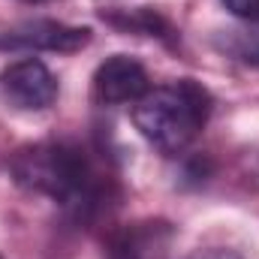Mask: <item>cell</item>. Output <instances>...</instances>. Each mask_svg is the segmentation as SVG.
<instances>
[{
    "label": "cell",
    "instance_id": "6da1fadb",
    "mask_svg": "<svg viewBox=\"0 0 259 259\" xmlns=\"http://www.w3.org/2000/svg\"><path fill=\"white\" fill-rule=\"evenodd\" d=\"M9 172L18 187L49 196L81 223L103 214L115 196V175L106 166V154L78 139L24 145L12 154Z\"/></svg>",
    "mask_w": 259,
    "mask_h": 259
},
{
    "label": "cell",
    "instance_id": "7a4b0ae2",
    "mask_svg": "<svg viewBox=\"0 0 259 259\" xmlns=\"http://www.w3.org/2000/svg\"><path fill=\"white\" fill-rule=\"evenodd\" d=\"M211 109L214 100L199 81L178 78L160 88H148V94L133 103V124L148 145L166 157H175L187 151L205 130Z\"/></svg>",
    "mask_w": 259,
    "mask_h": 259
},
{
    "label": "cell",
    "instance_id": "3957f363",
    "mask_svg": "<svg viewBox=\"0 0 259 259\" xmlns=\"http://www.w3.org/2000/svg\"><path fill=\"white\" fill-rule=\"evenodd\" d=\"M0 94L21 112H42L58 100V78L42 61L24 58L0 72Z\"/></svg>",
    "mask_w": 259,
    "mask_h": 259
},
{
    "label": "cell",
    "instance_id": "277c9868",
    "mask_svg": "<svg viewBox=\"0 0 259 259\" xmlns=\"http://www.w3.org/2000/svg\"><path fill=\"white\" fill-rule=\"evenodd\" d=\"M91 42L88 27H75L52 18L21 21L0 33V49H30V52H78Z\"/></svg>",
    "mask_w": 259,
    "mask_h": 259
},
{
    "label": "cell",
    "instance_id": "5b68a950",
    "mask_svg": "<svg viewBox=\"0 0 259 259\" xmlns=\"http://www.w3.org/2000/svg\"><path fill=\"white\" fill-rule=\"evenodd\" d=\"M91 91L100 106L136 103L148 94V69L130 55H112L97 66Z\"/></svg>",
    "mask_w": 259,
    "mask_h": 259
},
{
    "label": "cell",
    "instance_id": "8992f818",
    "mask_svg": "<svg viewBox=\"0 0 259 259\" xmlns=\"http://www.w3.org/2000/svg\"><path fill=\"white\" fill-rule=\"evenodd\" d=\"M175 229L166 220H139L118 229L106 247V259H169Z\"/></svg>",
    "mask_w": 259,
    "mask_h": 259
},
{
    "label": "cell",
    "instance_id": "52a82bcc",
    "mask_svg": "<svg viewBox=\"0 0 259 259\" xmlns=\"http://www.w3.org/2000/svg\"><path fill=\"white\" fill-rule=\"evenodd\" d=\"M103 21L124 30V33H136V36H157L163 42L175 39V27L151 6H136V9H112L103 12Z\"/></svg>",
    "mask_w": 259,
    "mask_h": 259
},
{
    "label": "cell",
    "instance_id": "ba28073f",
    "mask_svg": "<svg viewBox=\"0 0 259 259\" xmlns=\"http://www.w3.org/2000/svg\"><path fill=\"white\" fill-rule=\"evenodd\" d=\"M214 46L220 55L259 69V21H241L226 30H217Z\"/></svg>",
    "mask_w": 259,
    "mask_h": 259
},
{
    "label": "cell",
    "instance_id": "9c48e42d",
    "mask_svg": "<svg viewBox=\"0 0 259 259\" xmlns=\"http://www.w3.org/2000/svg\"><path fill=\"white\" fill-rule=\"evenodd\" d=\"M223 6L241 21H259V0H223Z\"/></svg>",
    "mask_w": 259,
    "mask_h": 259
},
{
    "label": "cell",
    "instance_id": "30bf717a",
    "mask_svg": "<svg viewBox=\"0 0 259 259\" xmlns=\"http://www.w3.org/2000/svg\"><path fill=\"white\" fill-rule=\"evenodd\" d=\"M184 259H244V256H238L235 250H223V247H205V250H193Z\"/></svg>",
    "mask_w": 259,
    "mask_h": 259
},
{
    "label": "cell",
    "instance_id": "8fae6325",
    "mask_svg": "<svg viewBox=\"0 0 259 259\" xmlns=\"http://www.w3.org/2000/svg\"><path fill=\"white\" fill-rule=\"evenodd\" d=\"M21 3H49V0H21Z\"/></svg>",
    "mask_w": 259,
    "mask_h": 259
},
{
    "label": "cell",
    "instance_id": "7c38bea8",
    "mask_svg": "<svg viewBox=\"0 0 259 259\" xmlns=\"http://www.w3.org/2000/svg\"><path fill=\"white\" fill-rule=\"evenodd\" d=\"M0 259H3V256H0Z\"/></svg>",
    "mask_w": 259,
    "mask_h": 259
}]
</instances>
